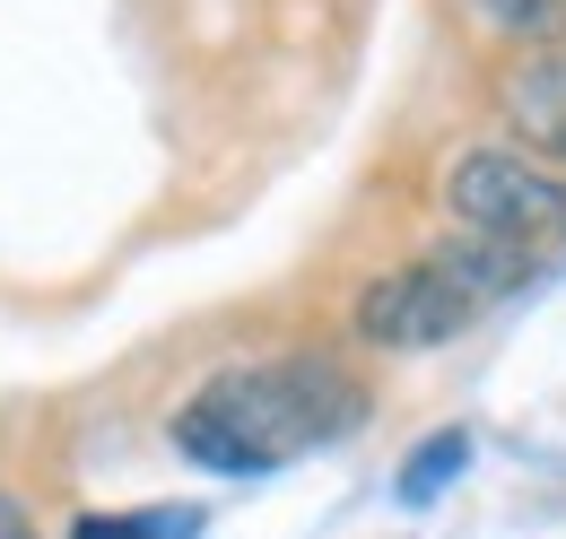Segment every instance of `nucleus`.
<instances>
[{
  "label": "nucleus",
  "instance_id": "nucleus-1",
  "mask_svg": "<svg viewBox=\"0 0 566 539\" xmlns=\"http://www.w3.org/2000/svg\"><path fill=\"white\" fill-rule=\"evenodd\" d=\"M366 426V383L323 348H287L262 366H218L192 401H175L166 444L218 478H271L305 453H332Z\"/></svg>",
  "mask_w": 566,
  "mask_h": 539
},
{
  "label": "nucleus",
  "instance_id": "nucleus-7",
  "mask_svg": "<svg viewBox=\"0 0 566 539\" xmlns=\"http://www.w3.org/2000/svg\"><path fill=\"white\" fill-rule=\"evenodd\" d=\"M201 505H132V514H78L71 539H201Z\"/></svg>",
  "mask_w": 566,
  "mask_h": 539
},
{
  "label": "nucleus",
  "instance_id": "nucleus-5",
  "mask_svg": "<svg viewBox=\"0 0 566 539\" xmlns=\"http://www.w3.org/2000/svg\"><path fill=\"white\" fill-rule=\"evenodd\" d=\"M427 253L453 270V278H462L471 296H480V314H489L496 296L532 287V262H541V253H523V244H496V235H471V226H444V235H436Z\"/></svg>",
  "mask_w": 566,
  "mask_h": 539
},
{
  "label": "nucleus",
  "instance_id": "nucleus-2",
  "mask_svg": "<svg viewBox=\"0 0 566 539\" xmlns=\"http://www.w3.org/2000/svg\"><path fill=\"white\" fill-rule=\"evenodd\" d=\"M444 226H471L523 253H566V175H541V157H523L514 139L489 148H453L436 175Z\"/></svg>",
  "mask_w": 566,
  "mask_h": 539
},
{
  "label": "nucleus",
  "instance_id": "nucleus-4",
  "mask_svg": "<svg viewBox=\"0 0 566 539\" xmlns=\"http://www.w3.org/2000/svg\"><path fill=\"white\" fill-rule=\"evenodd\" d=\"M496 114H505V139H514L523 157L566 166V44L558 53H532V62L514 70V78L496 87Z\"/></svg>",
  "mask_w": 566,
  "mask_h": 539
},
{
  "label": "nucleus",
  "instance_id": "nucleus-9",
  "mask_svg": "<svg viewBox=\"0 0 566 539\" xmlns=\"http://www.w3.org/2000/svg\"><path fill=\"white\" fill-rule=\"evenodd\" d=\"M0 539H35V514H27L18 487H0Z\"/></svg>",
  "mask_w": 566,
  "mask_h": 539
},
{
  "label": "nucleus",
  "instance_id": "nucleus-6",
  "mask_svg": "<svg viewBox=\"0 0 566 539\" xmlns=\"http://www.w3.org/2000/svg\"><path fill=\"white\" fill-rule=\"evenodd\" d=\"M462 471H471V435H462V426H436L419 453L392 471V496H401V505H436Z\"/></svg>",
  "mask_w": 566,
  "mask_h": 539
},
{
  "label": "nucleus",
  "instance_id": "nucleus-3",
  "mask_svg": "<svg viewBox=\"0 0 566 539\" xmlns=\"http://www.w3.org/2000/svg\"><path fill=\"white\" fill-rule=\"evenodd\" d=\"M480 323V296L436 262V253H410V262L375 270L349 296V331L384 357H419V348H444Z\"/></svg>",
  "mask_w": 566,
  "mask_h": 539
},
{
  "label": "nucleus",
  "instance_id": "nucleus-8",
  "mask_svg": "<svg viewBox=\"0 0 566 539\" xmlns=\"http://www.w3.org/2000/svg\"><path fill=\"white\" fill-rule=\"evenodd\" d=\"M471 9L489 18L496 35L541 44V53H558V35H566V0H471Z\"/></svg>",
  "mask_w": 566,
  "mask_h": 539
}]
</instances>
